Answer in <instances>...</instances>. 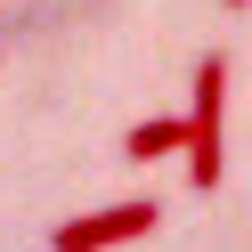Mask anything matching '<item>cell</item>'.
Masks as SVG:
<instances>
[{
  "mask_svg": "<svg viewBox=\"0 0 252 252\" xmlns=\"http://www.w3.org/2000/svg\"><path fill=\"white\" fill-rule=\"evenodd\" d=\"M228 8H244V0H228Z\"/></svg>",
  "mask_w": 252,
  "mask_h": 252,
  "instance_id": "cell-4",
  "label": "cell"
},
{
  "mask_svg": "<svg viewBox=\"0 0 252 252\" xmlns=\"http://www.w3.org/2000/svg\"><path fill=\"white\" fill-rule=\"evenodd\" d=\"M122 155L130 163H163V155H187V114H147L122 130Z\"/></svg>",
  "mask_w": 252,
  "mask_h": 252,
  "instance_id": "cell-3",
  "label": "cell"
},
{
  "mask_svg": "<svg viewBox=\"0 0 252 252\" xmlns=\"http://www.w3.org/2000/svg\"><path fill=\"white\" fill-rule=\"evenodd\" d=\"M220 106H228V57L203 49L195 82H187V179L212 195L220 187Z\"/></svg>",
  "mask_w": 252,
  "mask_h": 252,
  "instance_id": "cell-1",
  "label": "cell"
},
{
  "mask_svg": "<svg viewBox=\"0 0 252 252\" xmlns=\"http://www.w3.org/2000/svg\"><path fill=\"white\" fill-rule=\"evenodd\" d=\"M155 228H163V203H155V195H130V203H106V212L57 220L49 244L57 252H106V244H130V236H155Z\"/></svg>",
  "mask_w": 252,
  "mask_h": 252,
  "instance_id": "cell-2",
  "label": "cell"
}]
</instances>
